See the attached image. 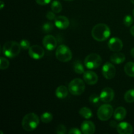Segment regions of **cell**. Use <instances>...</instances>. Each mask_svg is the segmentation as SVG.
<instances>
[{"mask_svg": "<svg viewBox=\"0 0 134 134\" xmlns=\"http://www.w3.org/2000/svg\"><path fill=\"white\" fill-rule=\"evenodd\" d=\"M111 35V30L107 24H98L92 30V36L97 41H104Z\"/></svg>", "mask_w": 134, "mask_h": 134, "instance_id": "6da1fadb", "label": "cell"}, {"mask_svg": "<svg viewBox=\"0 0 134 134\" xmlns=\"http://www.w3.org/2000/svg\"><path fill=\"white\" fill-rule=\"evenodd\" d=\"M39 124V118L34 113H30L25 115L22 120V128L27 132L34 131Z\"/></svg>", "mask_w": 134, "mask_h": 134, "instance_id": "7a4b0ae2", "label": "cell"}, {"mask_svg": "<svg viewBox=\"0 0 134 134\" xmlns=\"http://www.w3.org/2000/svg\"><path fill=\"white\" fill-rule=\"evenodd\" d=\"M21 47L20 43L14 41H9L5 43L3 47V53L7 57L13 58L20 54Z\"/></svg>", "mask_w": 134, "mask_h": 134, "instance_id": "3957f363", "label": "cell"}, {"mask_svg": "<svg viewBox=\"0 0 134 134\" xmlns=\"http://www.w3.org/2000/svg\"><path fill=\"white\" fill-rule=\"evenodd\" d=\"M56 58L62 62H68L72 59V52L70 48L65 44H61L56 48Z\"/></svg>", "mask_w": 134, "mask_h": 134, "instance_id": "277c9868", "label": "cell"}, {"mask_svg": "<svg viewBox=\"0 0 134 134\" xmlns=\"http://www.w3.org/2000/svg\"><path fill=\"white\" fill-rule=\"evenodd\" d=\"M68 89L72 95L80 96L85 92V84L82 79L76 78L69 82Z\"/></svg>", "mask_w": 134, "mask_h": 134, "instance_id": "5b68a950", "label": "cell"}, {"mask_svg": "<svg viewBox=\"0 0 134 134\" xmlns=\"http://www.w3.org/2000/svg\"><path fill=\"white\" fill-rule=\"evenodd\" d=\"M114 113L113 107L108 103L102 105L98 109L97 115L98 119L102 121H107L109 120Z\"/></svg>", "mask_w": 134, "mask_h": 134, "instance_id": "8992f818", "label": "cell"}, {"mask_svg": "<svg viewBox=\"0 0 134 134\" xmlns=\"http://www.w3.org/2000/svg\"><path fill=\"white\" fill-rule=\"evenodd\" d=\"M102 63V58L99 54L91 53L88 55L85 59V65L90 69L99 68Z\"/></svg>", "mask_w": 134, "mask_h": 134, "instance_id": "52a82bcc", "label": "cell"}, {"mask_svg": "<svg viewBox=\"0 0 134 134\" xmlns=\"http://www.w3.org/2000/svg\"><path fill=\"white\" fill-rule=\"evenodd\" d=\"M102 73L105 79H112L116 75V68L111 63L106 62L102 68Z\"/></svg>", "mask_w": 134, "mask_h": 134, "instance_id": "ba28073f", "label": "cell"}, {"mask_svg": "<svg viewBox=\"0 0 134 134\" xmlns=\"http://www.w3.org/2000/svg\"><path fill=\"white\" fill-rule=\"evenodd\" d=\"M28 54L30 57L35 60H39L42 58L44 55V51L42 47L34 44L30 47L28 50Z\"/></svg>", "mask_w": 134, "mask_h": 134, "instance_id": "9c48e42d", "label": "cell"}, {"mask_svg": "<svg viewBox=\"0 0 134 134\" xmlns=\"http://www.w3.org/2000/svg\"><path fill=\"white\" fill-rule=\"evenodd\" d=\"M99 97H100V99L102 102L109 103L114 99L115 92L111 88L105 87L102 90Z\"/></svg>", "mask_w": 134, "mask_h": 134, "instance_id": "30bf717a", "label": "cell"}, {"mask_svg": "<svg viewBox=\"0 0 134 134\" xmlns=\"http://www.w3.org/2000/svg\"><path fill=\"white\" fill-rule=\"evenodd\" d=\"M57 39L51 35H47L43 39V44L46 49L48 51H52L57 47Z\"/></svg>", "mask_w": 134, "mask_h": 134, "instance_id": "8fae6325", "label": "cell"}, {"mask_svg": "<svg viewBox=\"0 0 134 134\" xmlns=\"http://www.w3.org/2000/svg\"><path fill=\"white\" fill-rule=\"evenodd\" d=\"M108 47L113 52H120L123 48V43L118 37H112L108 41Z\"/></svg>", "mask_w": 134, "mask_h": 134, "instance_id": "7c38bea8", "label": "cell"}, {"mask_svg": "<svg viewBox=\"0 0 134 134\" xmlns=\"http://www.w3.org/2000/svg\"><path fill=\"white\" fill-rule=\"evenodd\" d=\"M83 79L85 82L89 85H94L98 82V76L92 71H87L83 73Z\"/></svg>", "mask_w": 134, "mask_h": 134, "instance_id": "4fadbf2b", "label": "cell"}, {"mask_svg": "<svg viewBox=\"0 0 134 134\" xmlns=\"http://www.w3.org/2000/svg\"><path fill=\"white\" fill-rule=\"evenodd\" d=\"M116 131L119 134H132L133 133V127L126 122H122L118 124Z\"/></svg>", "mask_w": 134, "mask_h": 134, "instance_id": "5bb4252c", "label": "cell"}, {"mask_svg": "<svg viewBox=\"0 0 134 134\" xmlns=\"http://www.w3.org/2000/svg\"><path fill=\"white\" fill-rule=\"evenodd\" d=\"M54 24L60 30H65L69 27V20L65 16H58L54 20Z\"/></svg>", "mask_w": 134, "mask_h": 134, "instance_id": "9a60e30c", "label": "cell"}, {"mask_svg": "<svg viewBox=\"0 0 134 134\" xmlns=\"http://www.w3.org/2000/svg\"><path fill=\"white\" fill-rule=\"evenodd\" d=\"M81 130L84 134H93L96 131V126L90 120H85L82 123Z\"/></svg>", "mask_w": 134, "mask_h": 134, "instance_id": "2e32d148", "label": "cell"}, {"mask_svg": "<svg viewBox=\"0 0 134 134\" xmlns=\"http://www.w3.org/2000/svg\"><path fill=\"white\" fill-rule=\"evenodd\" d=\"M126 60L125 55L122 52H116L115 54H112L110 57V60L112 63L115 64H120L124 62Z\"/></svg>", "mask_w": 134, "mask_h": 134, "instance_id": "e0dca14e", "label": "cell"}, {"mask_svg": "<svg viewBox=\"0 0 134 134\" xmlns=\"http://www.w3.org/2000/svg\"><path fill=\"white\" fill-rule=\"evenodd\" d=\"M126 110L124 107H119L115 109L114 111V118L116 119V120H122L125 119L126 116Z\"/></svg>", "mask_w": 134, "mask_h": 134, "instance_id": "ac0fdd59", "label": "cell"}, {"mask_svg": "<svg viewBox=\"0 0 134 134\" xmlns=\"http://www.w3.org/2000/svg\"><path fill=\"white\" fill-rule=\"evenodd\" d=\"M68 92H69V89L66 86L61 85L56 88L55 94H56V96L59 99H64L68 96Z\"/></svg>", "mask_w": 134, "mask_h": 134, "instance_id": "d6986e66", "label": "cell"}, {"mask_svg": "<svg viewBox=\"0 0 134 134\" xmlns=\"http://www.w3.org/2000/svg\"><path fill=\"white\" fill-rule=\"evenodd\" d=\"M124 72L128 76L134 77V62H128L124 66Z\"/></svg>", "mask_w": 134, "mask_h": 134, "instance_id": "ffe728a7", "label": "cell"}, {"mask_svg": "<svg viewBox=\"0 0 134 134\" xmlns=\"http://www.w3.org/2000/svg\"><path fill=\"white\" fill-rule=\"evenodd\" d=\"M73 69L77 74H83L85 73V68L83 64L79 60H76L73 63Z\"/></svg>", "mask_w": 134, "mask_h": 134, "instance_id": "44dd1931", "label": "cell"}, {"mask_svg": "<svg viewBox=\"0 0 134 134\" xmlns=\"http://www.w3.org/2000/svg\"><path fill=\"white\" fill-rule=\"evenodd\" d=\"M79 113L80 115L82 117L85 118V119H89L92 116V111L86 107H83L80 109Z\"/></svg>", "mask_w": 134, "mask_h": 134, "instance_id": "7402d4cb", "label": "cell"}, {"mask_svg": "<svg viewBox=\"0 0 134 134\" xmlns=\"http://www.w3.org/2000/svg\"><path fill=\"white\" fill-rule=\"evenodd\" d=\"M51 8L52 11L55 13H60L62 10V5L60 1L57 0H54L52 2L51 5Z\"/></svg>", "mask_w": 134, "mask_h": 134, "instance_id": "603a6c76", "label": "cell"}, {"mask_svg": "<svg viewBox=\"0 0 134 134\" xmlns=\"http://www.w3.org/2000/svg\"><path fill=\"white\" fill-rule=\"evenodd\" d=\"M40 119L42 122L47 124V123H49L52 121V119H53V115L50 112H44L41 115Z\"/></svg>", "mask_w": 134, "mask_h": 134, "instance_id": "cb8c5ba5", "label": "cell"}, {"mask_svg": "<svg viewBox=\"0 0 134 134\" xmlns=\"http://www.w3.org/2000/svg\"><path fill=\"white\" fill-rule=\"evenodd\" d=\"M124 100L128 103L134 102V89L128 90L124 94Z\"/></svg>", "mask_w": 134, "mask_h": 134, "instance_id": "d4e9b609", "label": "cell"}, {"mask_svg": "<svg viewBox=\"0 0 134 134\" xmlns=\"http://www.w3.org/2000/svg\"><path fill=\"white\" fill-rule=\"evenodd\" d=\"M9 64H10V63L7 59L4 57H1V59H0V69L1 70L7 69L9 66Z\"/></svg>", "mask_w": 134, "mask_h": 134, "instance_id": "484cf974", "label": "cell"}, {"mask_svg": "<svg viewBox=\"0 0 134 134\" xmlns=\"http://www.w3.org/2000/svg\"><path fill=\"white\" fill-rule=\"evenodd\" d=\"M123 23L126 27H130L133 23V17L130 15L125 16L123 20Z\"/></svg>", "mask_w": 134, "mask_h": 134, "instance_id": "4316f807", "label": "cell"}, {"mask_svg": "<svg viewBox=\"0 0 134 134\" xmlns=\"http://www.w3.org/2000/svg\"><path fill=\"white\" fill-rule=\"evenodd\" d=\"M42 29H43V31L45 33L51 32L53 30L54 26L51 22H46L42 26Z\"/></svg>", "mask_w": 134, "mask_h": 134, "instance_id": "83f0119b", "label": "cell"}, {"mask_svg": "<svg viewBox=\"0 0 134 134\" xmlns=\"http://www.w3.org/2000/svg\"><path fill=\"white\" fill-rule=\"evenodd\" d=\"M100 100V97L96 94H92L90 96V98H89V101L93 105L98 104V103H99Z\"/></svg>", "mask_w": 134, "mask_h": 134, "instance_id": "f1b7e54d", "label": "cell"}, {"mask_svg": "<svg viewBox=\"0 0 134 134\" xmlns=\"http://www.w3.org/2000/svg\"><path fill=\"white\" fill-rule=\"evenodd\" d=\"M20 45L21 48L23 50H29L30 48V43L27 39H22L20 42Z\"/></svg>", "mask_w": 134, "mask_h": 134, "instance_id": "f546056e", "label": "cell"}, {"mask_svg": "<svg viewBox=\"0 0 134 134\" xmlns=\"http://www.w3.org/2000/svg\"><path fill=\"white\" fill-rule=\"evenodd\" d=\"M67 133V129L64 124H59L56 128V133L65 134Z\"/></svg>", "mask_w": 134, "mask_h": 134, "instance_id": "4dcf8cb0", "label": "cell"}, {"mask_svg": "<svg viewBox=\"0 0 134 134\" xmlns=\"http://www.w3.org/2000/svg\"><path fill=\"white\" fill-rule=\"evenodd\" d=\"M46 17H47V19H48L49 20H54L56 18L55 13H54L53 11L47 12V14H46Z\"/></svg>", "mask_w": 134, "mask_h": 134, "instance_id": "1f68e13d", "label": "cell"}, {"mask_svg": "<svg viewBox=\"0 0 134 134\" xmlns=\"http://www.w3.org/2000/svg\"><path fill=\"white\" fill-rule=\"evenodd\" d=\"M68 133L69 134H82V131L80 130L79 129L77 128H73L70 129V130L68 132Z\"/></svg>", "mask_w": 134, "mask_h": 134, "instance_id": "d6a6232c", "label": "cell"}, {"mask_svg": "<svg viewBox=\"0 0 134 134\" xmlns=\"http://www.w3.org/2000/svg\"><path fill=\"white\" fill-rule=\"evenodd\" d=\"M37 3L40 5H46L49 3L51 0H35Z\"/></svg>", "mask_w": 134, "mask_h": 134, "instance_id": "836d02e7", "label": "cell"}, {"mask_svg": "<svg viewBox=\"0 0 134 134\" xmlns=\"http://www.w3.org/2000/svg\"><path fill=\"white\" fill-rule=\"evenodd\" d=\"M109 126L111 127H112V128H116V127H117V126H118V124H117V122H116L114 121V120H112V121L110 122Z\"/></svg>", "mask_w": 134, "mask_h": 134, "instance_id": "e575fe53", "label": "cell"}, {"mask_svg": "<svg viewBox=\"0 0 134 134\" xmlns=\"http://www.w3.org/2000/svg\"><path fill=\"white\" fill-rule=\"evenodd\" d=\"M130 33L132 35V36L134 37V26H132L130 29Z\"/></svg>", "mask_w": 134, "mask_h": 134, "instance_id": "d590c367", "label": "cell"}, {"mask_svg": "<svg viewBox=\"0 0 134 134\" xmlns=\"http://www.w3.org/2000/svg\"><path fill=\"white\" fill-rule=\"evenodd\" d=\"M0 4H1V7H0V9H3V7L4 5H5V4H4V2L3 1H1V2H0Z\"/></svg>", "mask_w": 134, "mask_h": 134, "instance_id": "8d00e7d4", "label": "cell"}, {"mask_svg": "<svg viewBox=\"0 0 134 134\" xmlns=\"http://www.w3.org/2000/svg\"><path fill=\"white\" fill-rule=\"evenodd\" d=\"M130 54H131V56H132L133 58H134V48H132V50H131L130 51Z\"/></svg>", "mask_w": 134, "mask_h": 134, "instance_id": "74e56055", "label": "cell"}, {"mask_svg": "<svg viewBox=\"0 0 134 134\" xmlns=\"http://www.w3.org/2000/svg\"><path fill=\"white\" fill-rule=\"evenodd\" d=\"M130 1L132 3L134 4V0H130Z\"/></svg>", "mask_w": 134, "mask_h": 134, "instance_id": "f35d334b", "label": "cell"}, {"mask_svg": "<svg viewBox=\"0 0 134 134\" xmlns=\"http://www.w3.org/2000/svg\"><path fill=\"white\" fill-rule=\"evenodd\" d=\"M132 14H133V16L134 17V9H133V12H132Z\"/></svg>", "mask_w": 134, "mask_h": 134, "instance_id": "ab89813d", "label": "cell"}, {"mask_svg": "<svg viewBox=\"0 0 134 134\" xmlns=\"http://www.w3.org/2000/svg\"><path fill=\"white\" fill-rule=\"evenodd\" d=\"M65 1H74V0H65Z\"/></svg>", "mask_w": 134, "mask_h": 134, "instance_id": "60d3db41", "label": "cell"}]
</instances>
